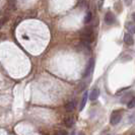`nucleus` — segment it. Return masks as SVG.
I'll return each instance as SVG.
<instances>
[{"label": "nucleus", "instance_id": "nucleus-1", "mask_svg": "<svg viewBox=\"0 0 135 135\" xmlns=\"http://www.w3.org/2000/svg\"><path fill=\"white\" fill-rule=\"evenodd\" d=\"M80 36H81V39H82V42H85L88 44L93 43L94 40H95V34H94L91 27H85V28H83L80 32Z\"/></svg>", "mask_w": 135, "mask_h": 135}, {"label": "nucleus", "instance_id": "nucleus-2", "mask_svg": "<svg viewBox=\"0 0 135 135\" xmlns=\"http://www.w3.org/2000/svg\"><path fill=\"white\" fill-rule=\"evenodd\" d=\"M122 119V113L120 111H114L110 118V123L112 125H117Z\"/></svg>", "mask_w": 135, "mask_h": 135}, {"label": "nucleus", "instance_id": "nucleus-3", "mask_svg": "<svg viewBox=\"0 0 135 135\" xmlns=\"http://www.w3.org/2000/svg\"><path fill=\"white\" fill-rule=\"evenodd\" d=\"M94 66H95V60L93 58L89 59V62H88V66L85 68V71H84V74H83V77H88L91 74L93 70H94Z\"/></svg>", "mask_w": 135, "mask_h": 135}, {"label": "nucleus", "instance_id": "nucleus-4", "mask_svg": "<svg viewBox=\"0 0 135 135\" xmlns=\"http://www.w3.org/2000/svg\"><path fill=\"white\" fill-rule=\"evenodd\" d=\"M115 21H116V16L114 15V13H112V11H108L106 13V15H105V22L107 25H109V26H111Z\"/></svg>", "mask_w": 135, "mask_h": 135}, {"label": "nucleus", "instance_id": "nucleus-5", "mask_svg": "<svg viewBox=\"0 0 135 135\" xmlns=\"http://www.w3.org/2000/svg\"><path fill=\"white\" fill-rule=\"evenodd\" d=\"M124 42H125V44H127L128 46H131V45H133V43H134V40H133V37H132V35L129 34V33H126V34L124 35Z\"/></svg>", "mask_w": 135, "mask_h": 135}, {"label": "nucleus", "instance_id": "nucleus-6", "mask_svg": "<svg viewBox=\"0 0 135 135\" xmlns=\"http://www.w3.org/2000/svg\"><path fill=\"white\" fill-rule=\"evenodd\" d=\"M99 95H100V89H99V88H95V89H93V91L90 93L89 99H90L91 101H95V100H97V99L99 98Z\"/></svg>", "mask_w": 135, "mask_h": 135}, {"label": "nucleus", "instance_id": "nucleus-7", "mask_svg": "<svg viewBox=\"0 0 135 135\" xmlns=\"http://www.w3.org/2000/svg\"><path fill=\"white\" fill-rule=\"evenodd\" d=\"M75 106H76V103L74 101H71L67 103V105L65 106V109H66L67 112H73L75 109Z\"/></svg>", "mask_w": 135, "mask_h": 135}, {"label": "nucleus", "instance_id": "nucleus-8", "mask_svg": "<svg viewBox=\"0 0 135 135\" xmlns=\"http://www.w3.org/2000/svg\"><path fill=\"white\" fill-rule=\"evenodd\" d=\"M64 123H65L66 127H68V128H71V127L74 125V118H73V117H67V118L65 119Z\"/></svg>", "mask_w": 135, "mask_h": 135}, {"label": "nucleus", "instance_id": "nucleus-9", "mask_svg": "<svg viewBox=\"0 0 135 135\" xmlns=\"http://www.w3.org/2000/svg\"><path fill=\"white\" fill-rule=\"evenodd\" d=\"M88 91H85L83 95H82V100H81V104H80V107H79V110H83L84 108V106H85V104H86V102H88Z\"/></svg>", "mask_w": 135, "mask_h": 135}, {"label": "nucleus", "instance_id": "nucleus-10", "mask_svg": "<svg viewBox=\"0 0 135 135\" xmlns=\"http://www.w3.org/2000/svg\"><path fill=\"white\" fill-rule=\"evenodd\" d=\"M126 28L128 30L129 34H134L135 33V27H134V23L133 22H127L126 23Z\"/></svg>", "mask_w": 135, "mask_h": 135}, {"label": "nucleus", "instance_id": "nucleus-11", "mask_svg": "<svg viewBox=\"0 0 135 135\" xmlns=\"http://www.w3.org/2000/svg\"><path fill=\"white\" fill-rule=\"evenodd\" d=\"M91 12L90 11H88L86 13H85V16H84V23H88V22H90V20H91Z\"/></svg>", "mask_w": 135, "mask_h": 135}, {"label": "nucleus", "instance_id": "nucleus-12", "mask_svg": "<svg viewBox=\"0 0 135 135\" xmlns=\"http://www.w3.org/2000/svg\"><path fill=\"white\" fill-rule=\"evenodd\" d=\"M134 105H135V99L132 98L131 101L127 103V107H128V109H133L134 108Z\"/></svg>", "mask_w": 135, "mask_h": 135}, {"label": "nucleus", "instance_id": "nucleus-13", "mask_svg": "<svg viewBox=\"0 0 135 135\" xmlns=\"http://www.w3.org/2000/svg\"><path fill=\"white\" fill-rule=\"evenodd\" d=\"M55 135H68V134L65 130H59V131H58Z\"/></svg>", "mask_w": 135, "mask_h": 135}, {"label": "nucleus", "instance_id": "nucleus-14", "mask_svg": "<svg viewBox=\"0 0 135 135\" xmlns=\"http://www.w3.org/2000/svg\"><path fill=\"white\" fill-rule=\"evenodd\" d=\"M124 2L126 3V5H130L131 2H132V0H124Z\"/></svg>", "mask_w": 135, "mask_h": 135}, {"label": "nucleus", "instance_id": "nucleus-15", "mask_svg": "<svg viewBox=\"0 0 135 135\" xmlns=\"http://www.w3.org/2000/svg\"><path fill=\"white\" fill-rule=\"evenodd\" d=\"M78 135H85V134H84L83 132H79V133H78Z\"/></svg>", "mask_w": 135, "mask_h": 135}]
</instances>
